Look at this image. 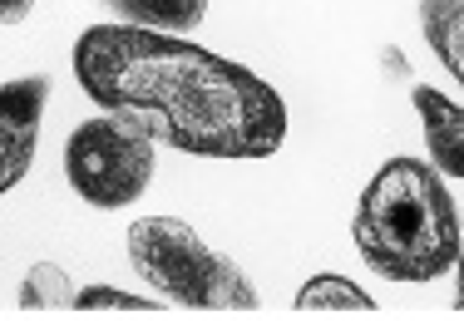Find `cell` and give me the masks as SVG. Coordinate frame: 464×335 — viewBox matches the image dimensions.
<instances>
[{"instance_id": "12", "label": "cell", "mask_w": 464, "mask_h": 335, "mask_svg": "<svg viewBox=\"0 0 464 335\" xmlns=\"http://www.w3.org/2000/svg\"><path fill=\"white\" fill-rule=\"evenodd\" d=\"M30 10H35V0H0V25H20V20H30Z\"/></svg>"}, {"instance_id": "10", "label": "cell", "mask_w": 464, "mask_h": 335, "mask_svg": "<svg viewBox=\"0 0 464 335\" xmlns=\"http://www.w3.org/2000/svg\"><path fill=\"white\" fill-rule=\"evenodd\" d=\"M20 311H60V306H74V282L64 276L60 262H35L25 276H20Z\"/></svg>"}, {"instance_id": "7", "label": "cell", "mask_w": 464, "mask_h": 335, "mask_svg": "<svg viewBox=\"0 0 464 335\" xmlns=\"http://www.w3.org/2000/svg\"><path fill=\"white\" fill-rule=\"evenodd\" d=\"M119 25L163 30V35H193L208 15V0H99Z\"/></svg>"}, {"instance_id": "4", "label": "cell", "mask_w": 464, "mask_h": 335, "mask_svg": "<svg viewBox=\"0 0 464 335\" xmlns=\"http://www.w3.org/2000/svg\"><path fill=\"white\" fill-rule=\"evenodd\" d=\"M159 139L124 114H94L64 139V177L99 212L139 203L159 168Z\"/></svg>"}, {"instance_id": "9", "label": "cell", "mask_w": 464, "mask_h": 335, "mask_svg": "<svg viewBox=\"0 0 464 335\" xmlns=\"http://www.w3.org/2000/svg\"><path fill=\"white\" fill-rule=\"evenodd\" d=\"M296 311H375V296L366 286H356L351 276H336V272H322L296 292L292 301Z\"/></svg>"}, {"instance_id": "3", "label": "cell", "mask_w": 464, "mask_h": 335, "mask_svg": "<svg viewBox=\"0 0 464 335\" xmlns=\"http://www.w3.org/2000/svg\"><path fill=\"white\" fill-rule=\"evenodd\" d=\"M129 262L149 292L183 311H257L262 296L232 256L203 242L183 217H139L129 227Z\"/></svg>"}, {"instance_id": "1", "label": "cell", "mask_w": 464, "mask_h": 335, "mask_svg": "<svg viewBox=\"0 0 464 335\" xmlns=\"http://www.w3.org/2000/svg\"><path fill=\"white\" fill-rule=\"evenodd\" d=\"M74 80L104 114L143 124L193 158H272L286 143V104L247 64L183 35L90 25L74 40Z\"/></svg>"}, {"instance_id": "2", "label": "cell", "mask_w": 464, "mask_h": 335, "mask_svg": "<svg viewBox=\"0 0 464 335\" xmlns=\"http://www.w3.org/2000/svg\"><path fill=\"white\" fill-rule=\"evenodd\" d=\"M351 237L375 276L401 286H430L455 266L464 227L435 163L391 158L361 193Z\"/></svg>"}, {"instance_id": "11", "label": "cell", "mask_w": 464, "mask_h": 335, "mask_svg": "<svg viewBox=\"0 0 464 335\" xmlns=\"http://www.w3.org/2000/svg\"><path fill=\"white\" fill-rule=\"evenodd\" d=\"M74 311H159V296H134L119 286H84L74 292Z\"/></svg>"}, {"instance_id": "13", "label": "cell", "mask_w": 464, "mask_h": 335, "mask_svg": "<svg viewBox=\"0 0 464 335\" xmlns=\"http://www.w3.org/2000/svg\"><path fill=\"white\" fill-rule=\"evenodd\" d=\"M455 311H464V237H459V256H455Z\"/></svg>"}, {"instance_id": "6", "label": "cell", "mask_w": 464, "mask_h": 335, "mask_svg": "<svg viewBox=\"0 0 464 335\" xmlns=\"http://www.w3.org/2000/svg\"><path fill=\"white\" fill-rule=\"evenodd\" d=\"M411 104L420 114V133H425V153L435 163V173L464 183V104L440 94L435 84H415Z\"/></svg>"}, {"instance_id": "5", "label": "cell", "mask_w": 464, "mask_h": 335, "mask_svg": "<svg viewBox=\"0 0 464 335\" xmlns=\"http://www.w3.org/2000/svg\"><path fill=\"white\" fill-rule=\"evenodd\" d=\"M50 94H54L50 74H20V80L0 84V197L35 163Z\"/></svg>"}, {"instance_id": "8", "label": "cell", "mask_w": 464, "mask_h": 335, "mask_svg": "<svg viewBox=\"0 0 464 335\" xmlns=\"http://www.w3.org/2000/svg\"><path fill=\"white\" fill-rule=\"evenodd\" d=\"M420 30H425L435 60L464 89V0H420Z\"/></svg>"}]
</instances>
